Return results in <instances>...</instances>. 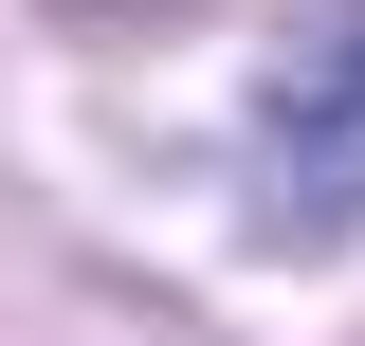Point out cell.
I'll list each match as a JSON object with an SVG mask.
<instances>
[{
	"instance_id": "obj_1",
	"label": "cell",
	"mask_w": 365,
	"mask_h": 346,
	"mask_svg": "<svg viewBox=\"0 0 365 346\" xmlns=\"http://www.w3.org/2000/svg\"><path fill=\"white\" fill-rule=\"evenodd\" d=\"M256 201H274V237H347L365 219V0L311 19L256 73Z\"/></svg>"
}]
</instances>
